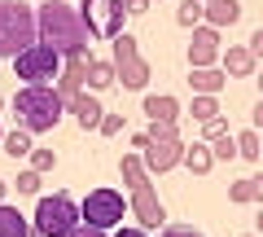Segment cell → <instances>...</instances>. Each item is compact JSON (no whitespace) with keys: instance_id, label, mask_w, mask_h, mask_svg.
<instances>
[{"instance_id":"836d02e7","label":"cell","mask_w":263,"mask_h":237,"mask_svg":"<svg viewBox=\"0 0 263 237\" xmlns=\"http://www.w3.org/2000/svg\"><path fill=\"white\" fill-rule=\"evenodd\" d=\"M5 193H9V180H0V202H5Z\"/></svg>"},{"instance_id":"52a82bcc","label":"cell","mask_w":263,"mask_h":237,"mask_svg":"<svg viewBox=\"0 0 263 237\" xmlns=\"http://www.w3.org/2000/svg\"><path fill=\"white\" fill-rule=\"evenodd\" d=\"M123 215H127V202H123V193H119V189H92L84 202H79V224L101 228V233L119 228V224H123Z\"/></svg>"},{"instance_id":"d6a6232c","label":"cell","mask_w":263,"mask_h":237,"mask_svg":"<svg viewBox=\"0 0 263 237\" xmlns=\"http://www.w3.org/2000/svg\"><path fill=\"white\" fill-rule=\"evenodd\" d=\"M114 237H149V233H145V228H123L119 224V233H114Z\"/></svg>"},{"instance_id":"277c9868","label":"cell","mask_w":263,"mask_h":237,"mask_svg":"<svg viewBox=\"0 0 263 237\" xmlns=\"http://www.w3.org/2000/svg\"><path fill=\"white\" fill-rule=\"evenodd\" d=\"M35 44V9L22 0H0V57H18Z\"/></svg>"},{"instance_id":"cb8c5ba5","label":"cell","mask_w":263,"mask_h":237,"mask_svg":"<svg viewBox=\"0 0 263 237\" xmlns=\"http://www.w3.org/2000/svg\"><path fill=\"white\" fill-rule=\"evenodd\" d=\"M27 158H31V171H40V176L57 167V154H53V150H44V145H31V154H27Z\"/></svg>"},{"instance_id":"ac0fdd59","label":"cell","mask_w":263,"mask_h":237,"mask_svg":"<svg viewBox=\"0 0 263 237\" xmlns=\"http://www.w3.org/2000/svg\"><path fill=\"white\" fill-rule=\"evenodd\" d=\"M180 162H184L193 176H211V150H206V141H193V145H184V154H180Z\"/></svg>"},{"instance_id":"603a6c76","label":"cell","mask_w":263,"mask_h":237,"mask_svg":"<svg viewBox=\"0 0 263 237\" xmlns=\"http://www.w3.org/2000/svg\"><path fill=\"white\" fill-rule=\"evenodd\" d=\"M193 119H197V123L219 119V97H193Z\"/></svg>"},{"instance_id":"484cf974","label":"cell","mask_w":263,"mask_h":237,"mask_svg":"<svg viewBox=\"0 0 263 237\" xmlns=\"http://www.w3.org/2000/svg\"><path fill=\"white\" fill-rule=\"evenodd\" d=\"M176 22H180V27H189V31L202 27V5H197V0H184V5L176 9Z\"/></svg>"},{"instance_id":"ba28073f","label":"cell","mask_w":263,"mask_h":237,"mask_svg":"<svg viewBox=\"0 0 263 237\" xmlns=\"http://www.w3.org/2000/svg\"><path fill=\"white\" fill-rule=\"evenodd\" d=\"M13 75L22 79V88L27 84H53L57 75H62V57L53 53L48 44H31V48H22L18 57H13Z\"/></svg>"},{"instance_id":"f1b7e54d","label":"cell","mask_w":263,"mask_h":237,"mask_svg":"<svg viewBox=\"0 0 263 237\" xmlns=\"http://www.w3.org/2000/svg\"><path fill=\"white\" fill-rule=\"evenodd\" d=\"M202 132H206V145H211V141H219V136L228 132V123L224 119H211V123H202Z\"/></svg>"},{"instance_id":"8fae6325","label":"cell","mask_w":263,"mask_h":237,"mask_svg":"<svg viewBox=\"0 0 263 237\" xmlns=\"http://www.w3.org/2000/svg\"><path fill=\"white\" fill-rule=\"evenodd\" d=\"M88 62H92V53H88V57H66V62H62V75H57V88H53V93L62 97V110H66V101H70V97L84 93Z\"/></svg>"},{"instance_id":"2e32d148","label":"cell","mask_w":263,"mask_h":237,"mask_svg":"<svg viewBox=\"0 0 263 237\" xmlns=\"http://www.w3.org/2000/svg\"><path fill=\"white\" fill-rule=\"evenodd\" d=\"M224 70L206 66V70H189V88H193V97H219V88H224Z\"/></svg>"},{"instance_id":"5b68a950","label":"cell","mask_w":263,"mask_h":237,"mask_svg":"<svg viewBox=\"0 0 263 237\" xmlns=\"http://www.w3.org/2000/svg\"><path fill=\"white\" fill-rule=\"evenodd\" d=\"M70 228H79V202L70 193H44L35 202V220L31 233L35 237H66Z\"/></svg>"},{"instance_id":"9a60e30c","label":"cell","mask_w":263,"mask_h":237,"mask_svg":"<svg viewBox=\"0 0 263 237\" xmlns=\"http://www.w3.org/2000/svg\"><path fill=\"white\" fill-rule=\"evenodd\" d=\"M219 53H224V79L254 75V57L246 53V44H228V48H219Z\"/></svg>"},{"instance_id":"ffe728a7","label":"cell","mask_w":263,"mask_h":237,"mask_svg":"<svg viewBox=\"0 0 263 237\" xmlns=\"http://www.w3.org/2000/svg\"><path fill=\"white\" fill-rule=\"evenodd\" d=\"M84 84H88V88H97V93H101V88H110V84H114V70H110V62L92 57V62H88V75H84Z\"/></svg>"},{"instance_id":"d4e9b609","label":"cell","mask_w":263,"mask_h":237,"mask_svg":"<svg viewBox=\"0 0 263 237\" xmlns=\"http://www.w3.org/2000/svg\"><path fill=\"white\" fill-rule=\"evenodd\" d=\"M5 150H9L13 158H27V154H31V132H22V127H13V132L5 136Z\"/></svg>"},{"instance_id":"6da1fadb","label":"cell","mask_w":263,"mask_h":237,"mask_svg":"<svg viewBox=\"0 0 263 237\" xmlns=\"http://www.w3.org/2000/svg\"><path fill=\"white\" fill-rule=\"evenodd\" d=\"M35 40L48 44L62 62L66 57H88V44H92L84 18H79L75 5H66V0H44L35 9Z\"/></svg>"},{"instance_id":"4316f807","label":"cell","mask_w":263,"mask_h":237,"mask_svg":"<svg viewBox=\"0 0 263 237\" xmlns=\"http://www.w3.org/2000/svg\"><path fill=\"white\" fill-rule=\"evenodd\" d=\"M97 132L119 136V132H123V114H119V110H105V114H101V123H97Z\"/></svg>"},{"instance_id":"7c38bea8","label":"cell","mask_w":263,"mask_h":237,"mask_svg":"<svg viewBox=\"0 0 263 237\" xmlns=\"http://www.w3.org/2000/svg\"><path fill=\"white\" fill-rule=\"evenodd\" d=\"M233 22H241V5H237V0H211V5H202V27L224 31V27H233Z\"/></svg>"},{"instance_id":"7a4b0ae2","label":"cell","mask_w":263,"mask_h":237,"mask_svg":"<svg viewBox=\"0 0 263 237\" xmlns=\"http://www.w3.org/2000/svg\"><path fill=\"white\" fill-rule=\"evenodd\" d=\"M119 176H123V185H127V193H132L127 215H136V228L149 233V228L167 224V207H162V198L154 193L149 171L141 167V154H123V158H119Z\"/></svg>"},{"instance_id":"4dcf8cb0","label":"cell","mask_w":263,"mask_h":237,"mask_svg":"<svg viewBox=\"0 0 263 237\" xmlns=\"http://www.w3.org/2000/svg\"><path fill=\"white\" fill-rule=\"evenodd\" d=\"M119 5H123V13H145L149 9V0H119Z\"/></svg>"},{"instance_id":"5bb4252c","label":"cell","mask_w":263,"mask_h":237,"mask_svg":"<svg viewBox=\"0 0 263 237\" xmlns=\"http://www.w3.org/2000/svg\"><path fill=\"white\" fill-rule=\"evenodd\" d=\"M141 110L149 114V123H176V119H180V101L167 97V93H149Z\"/></svg>"},{"instance_id":"4fadbf2b","label":"cell","mask_w":263,"mask_h":237,"mask_svg":"<svg viewBox=\"0 0 263 237\" xmlns=\"http://www.w3.org/2000/svg\"><path fill=\"white\" fill-rule=\"evenodd\" d=\"M66 110L75 114V123L84 127V132H92V127L101 123V114H105V105L97 101V97H88V93H79V97H70V101H66Z\"/></svg>"},{"instance_id":"1f68e13d","label":"cell","mask_w":263,"mask_h":237,"mask_svg":"<svg viewBox=\"0 0 263 237\" xmlns=\"http://www.w3.org/2000/svg\"><path fill=\"white\" fill-rule=\"evenodd\" d=\"M66 237H105V233H101V228H88V224H79V228H70Z\"/></svg>"},{"instance_id":"e0dca14e","label":"cell","mask_w":263,"mask_h":237,"mask_svg":"<svg viewBox=\"0 0 263 237\" xmlns=\"http://www.w3.org/2000/svg\"><path fill=\"white\" fill-rule=\"evenodd\" d=\"M228 202H237V207H254V202H263V180H259V176L233 180V185H228Z\"/></svg>"},{"instance_id":"8d00e7d4","label":"cell","mask_w":263,"mask_h":237,"mask_svg":"<svg viewBox=\"0 0 263 237\" xmlns=\"http://www.w3.org/2000/svg\"><path fill=\"white\" fill-rule=\"evenodd\" d=\"M0 105H5V97H0Z\"/></svg>"},{"instance_id":"f546056e","label":"cell","mask_w":263,"mask_h":237,"mask_svg":"<svg viewBox=\"0 0 263 237\" xmlns=\"http://www.w3.org/2000/svg\"><path fill=\"white\" fill-rule=\"evenodd\" d=\"M158 237H202L197 228H189V224H171V228H162Z\"/></svg>"},{"instance_id":"d6986e66","label":"cell","mask_w":263,"mask_h":237,"mask_svg":"<svg viewBox=\"0 0 263 237\" xmlns=\"http://www.w3.org/2000/svg\"><path fill=\"white\" fill-rule=\"evenodd\" d=\"M0 237H31L27 215L18 207H9V202H0Z\"/></svg>"},{"instance_id":"44dd1931","label":"cell","mask_w":263,"mask_h":237,"mask_svg":"<svg viewBox=\"0 0 263 237\" xmlns=\"http://www.w3.org/2000/svg\"><path fill=\"white\" fill-rule=\"evenodd\" d=\"M233 145H237V158H246V162H259V132L254 127H246V132H237L233 136Z\"/></svg>"},{"instance_id":"8992f818","label":"cell","mask_w":263,"mask_h":237,"mask_svg":"<svg viewBox=\"0 0 263 237\" xmlns=\"http://www.w3.org/2000/svg\"><path fill=\"white\" fill-rule=\"evenodd\" d=\"M110 44H114V53H110V70H114V79H119L123 88H132V93H141V88L149 84L154 70H149V62L141 57V48H136V35L119 31Z\"/></svg>"},{"instance_id":"7402d4cb","label":"cell","mask_w":263,"mask_h":237,"mask_svg":"<svg viewBox=\"0 0 263 237\" xmlns=\"http://www.w3.org/2000/svg\"><path fill=\"white\" fill-rule=\"evenodd\" d=\"M206 150H211V162H233V158H237V145H233V132H224V136H219V141H211Z\"/></svg>"},{"instance_id":"74e56055","label":"cell","mask_w":263,"mask_h":237,"mask_svg":"<svg viewBox=\"0 0 263 237\" xmlns=\"http://www.w3.org/2000/svg\"><path fill=\"white\" fill-rule=\"evenodd\" d=\"M149 5H158V0H149Z\"/></svg>"},{"instance_id":"83f0119b","label":"cell","mask_w":263,"mask_h":237,"mask_svg":"<svg viewBox=\"0 0 263 237\" xmlns=\"http://www.w3.org/2000/svg\"><path fill=\"white\" fill-rule=\"evenodd\" d=\"M13 185H18V193H40V171H18V180H13Z\"/></svg>"},{"instance_id":"d590c367","label":"cell","mask_w":263,"mask_h":237,"mask_svg":"<svg viewBox=\"0 0 263 237\" xmlns=\"http://www.w3.org/2000/svg\"><path fill=\"white\" fill-rule=\"evenodd\" d=\"M241 237H254V233H241Z\"/></svg>"},{"instance_id":"30bf717a","label":"cell","mask_w":263,"mask_h":237,"mask_svg":"<svg viewBox=\"0 0 263 237\" xmlns=\"http://www.w3.org/2000/svg\"><path fill=\"white\" fill-rule=\"evenodd\" d=\"M219 57V31L211 27H193V40H189V70H206L215 66Z\"/></svg>"},{"instance_id":"e575fe53","label":"cell","mask_w":263,"mask_h":237,"mask_svg":"<svg viewBox=\"0 0 263 237\" xmlns=\"http://www.w3.org/2000/svg\"><path fill=\"white\" fill-rule=\"evenodd\" d=\"M197 5H211V0H197Z\"/></svg>"},{"instance_id":"3957f363","label":"cell","mask_w":263,"mask_h":237,"mask_svg":"<svg viewBox=\"0 0 263 237\" xmlns=\"http://www.w3.org/2000/svg\"><path fill=\"white\" fill-rule=\"evenodd\" d=\"M13 114H18L22 132H53L62 123V97L53 93V84H27L13 97Z\"/></svg>"},{"instance_id":"9c48e42d","label":"cell","mask_w":263,"mask_h":237,"mask_svg":"<svg viewBox=\"0 0 263 237\" xmlns=\"http://www.w3.org/2000/svg\"><path fill=\"white\" fill-rule=\"evenodd\" d=\"M79 18H84V27H88V35H97V40H114L123 31V5L119 0H79Z\"/></svg>"}]
</instances>
